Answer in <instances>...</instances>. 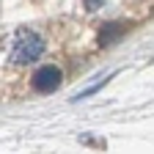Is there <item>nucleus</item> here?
<instances>
[{"instance_id": "1", "label": "nucleus", "mask_w": 154, "mask_h": 154, "mask_svg": "<svg viewBox=\"0 0 154 154\" xmlns=\"http://www.w3.org/2000/svg\"><path fill=\"white\" fill-rule=\"evenodd\" d=\"M44 52V38L42 33H36L30 28H19L11 33L8 44H6V61L11 66H28L36 63Z\"/></svg>"}, {"instance_id": "2", "label": "nucleus", "mask_w": 154, "mask_h": 154, "mask_svg": "<svg viewBox=\"0 0 154 154\" xmlns=\"http://www.w3.org/2000/svg\"><path fill=\"white\" fill-rule=\"evenodd\" d=\"M61 69L58 66H38L36 69V74H33V88L38 91V94H52V91H58L61 88Z\"/></svg>"}, {"instance_id": "3", "label": "nucleus", "mask_w": 154, "mask_h": 154, "mask_svg": "<svg viewBox=\"0 0 154 154\" xmlns=\"http://www.w3.org/2000/svg\"><path fill=\"white\" fill-rule=\"evenodd\" d=\"M124 33H127V25L124 22H107L99 30V44H113V42H119Z\"/></svg>"}, {"instance_id": "4", "label": "nucleus", "mask_w": 154, "mask_h": 154, "mask_svg": "<svg viewBox=\"0 0 154 154\" xmlns=\"http://www.w3.org/2000/svg\"><path fill=\"white\" fill-rule=\"evenodd\" d=\"M83 3H85L88 11H96V8H102V6H105V0H83Z\"/></svg>"}]
</instances>
